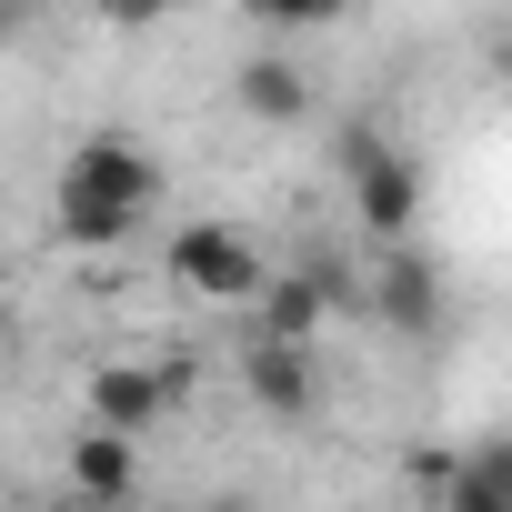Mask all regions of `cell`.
Returning a JSON list of instances; mask_svg holds the SVG:
<instances>
[{"label": "cell", "instance_id": "1", "mask_svg": "<svg viewBox=\"0 0 512 512\" xmlns=\"http://www.w3.org/2000/svg\"><path fill=\"white\" fill-rule=\"evenodd\" d=\"M161 201V161L141 131H91L71 161H61V191H51V241L71 251H121Z\"/></svg>", "mask_w": 512, "mask_h": 512}, {"label": "cell", "instance_id": "2", "mask_svg": "<svg viewBox=\"0 0 512 512\" xmlns=\"http://www.w3.org/2000/svg\"><path fill=\"white\" fill-rule=\"evenodd\" d=\"M342 191H352V221H362L372 251H402V241H412V221H422V171H412L382 131H352V141H342Z\"/></svg>", "mask_w": 512, "mask_h": 512}, {"label": "cell", "instance_id": "3", "mask_svg": "<svg viewBox=\"0 0 512 512\" xmlns=\"http://www.w3.org/2000/svg\"><path fill=\"white\" fill-rule=\"evenodd\" d=\"M171 282H181L191 302H262V292H272V272H262V251H251V231H231V221H191V231H171Z\"/></svg>", "mask_w": 512, "mask_h": 512}, {"label": "cell", "instance_id": "4", "mask_svg": "<svg viewBox=\"0 0 512 512\" xmlns=\"http://www.w3.org/2000/svg\"><path fill=\"white\" fill-rule=\"evenodd\" d=\"M362 312L392 332V342H432L442 332V272L422 262V251H372V272H362Z\"/></svg>", "mask_w": 512, "mask_h": 512}, {"label": "cell", "instance_id": "5", "mask_svg": "<svg viewBox=\"0 0 512 512\" xmlns=\"http://www.w3.org/2000/svg\"><path fill=\"white\" fill-rule=\"evenodd\" d=\"M181 392H191V372H181V362H171V372H151V362H111V372H91V392H81V402H91V432L141 442Z\"/></svg>", "mask_w": 512, "mask_h": 512}, {"label": "cell", "instance_id": "6", "mask_svg": "<svg viewBox=\"0 0 512 512\" xmlns=\"http://www.w3.org/2000/svg\"><path fill=\"white\" fill-rule=\"evenodd\" d=\"M332 302H362L332 262H302V272H272V292L251 302V342H302L312 352V332H322V312Z\"/></svg>", "mask_w": 512, "mask_h": 512}, {"label": "cell", "instance_id": "7", "mask_svg": "<svg viewBox=\"0 0 512 512\" xmlns=\"http://www.w3.org/2000/svg\"><path fill=\"white\" fill-rule=\"evenodd\" d=\"M241 382H251V402H262L272 422H312L322 412V372H312L302 342H251L241 352Z\"/></svg>", "mask_w": 512, "mask_h": 512}, {"label": "cell", "instance_id": "8", "mask_svg": "<svg viewBox=\"0 0 512 512\" xmlns=\"http://www.w3.org/2000/svg\"><path fill=\"white\" fill-rule=\"evenodd\" d=\"M71 492H81V512H131V502H141V442L81 432V442H71Z\"/></svg>", "mask_w": 512, "mask_h": 512}, {"label": "cell", "instance_id": "9", "mask_svg": "<svg viewBox=\"0 0 512 512\" xmlns=\"http://www.w3.org/2000/svg\"><path fill=\"white\" fill-rule=\"evenodd\" d=\"M231 101H241L251 121L292 131V121H312V71H302L292 51H251V61L231 71Z\"/></svg>", "mask_w": 512, "mask_h": 512}, {"label": "cell", "instance_id": "10", "mask_svg": "<svg viewBox=\"0 0 512 512\" xmlns=\"http://www.w3.org/2000/svg\"><path fill=\"white\" fill-rule=\"evenodd\" d=\"M462 472H472V482H492V492H512V432L472 442V452H462Z\"/></svg>", "mask_w": 512, "mask_h": 512}, {"label": "cell", "instance_id": "11", "mask_svg": "<svg viewBox=\"0 0 512 512\" xmlns=\"http://www.w3.org/2000/svg\"><path fill=\"white\" fill-rule=\"evenodd\" d=\"M482 61H492V81L512 91V21H492V31H482Z\"/></svg>", "mask_w": 512, "mask_h": 512}, {"label": "cell", "instance_id": "12", "mask_svg": "<svg viewBox=\"0 0 512 512\" xmlns=\"http://www.w3.org/2000/svg\"><path fill=\"white\" fill-rule=\"evenodd\" d=\"M201 512H251V502H241V492H211V502H201Z\"/></svg>", "mask_w": 512, "mask_h": 512}]
</instances>
